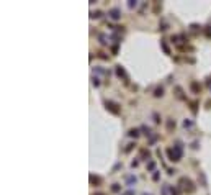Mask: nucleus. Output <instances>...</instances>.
<instances>
[{
  "mask_svg": "<svg viewBox=\"0 0 211 195\" xmlns=\"http://www.w3.org/2000/svg\"><path fill=\"white\" fill-rule=\"evenodd\" d=\"M183 126H185V128H190V126H191V121H190V120H185V121H183Z\"/></svg>",
  "mask_w": 211,
  "mask_h": 195,
  "instance_id": "obj_11",
  "label": "nucleus"
},
{
  "mask_svg": "<svg viewBox=\"0 0 211 195\" xmlns=\"http://www.w3.org/2000/svg\"><path fill=\"white\" fill-rule=\"evenodd\" d=\"M154 95H155V97H162V95H164V88H162V87H157L155 92H154Z\"/></svg>",
  "mask_w": 211,
  "mask_h": 195,
  "instance_id": "obj_10",
  "label": "nucleus"
},
{
  "mask_svg": "<svg viewBox=\"0 0 211 195\" xmlns=\"http://www.w3.org/2000/svg\"><path fill=\"white\" fill-rule=\"evenodd\" d=\"M92 16H93V18H98V16H102V12H93Z\"/></svg>",
  "mask_w": 211,
  "mask_h": 195,
  "instance_id": "obj_13",
  "label": "nucleus"
},
{
  "mask_svg": "<svg viewBox=\"0 0 211 195\" xmlns=\"http://www.w3.org/2000/svg\"><path fill=\"white\" fill-rule=\"evenodd\" d=\"M124 195H134V192H131V190H129V192H126Z\"/></svg>",
  "mask_w": 211,
  "mask_h": 195,
  "instance_id": "obj_20",
  "label": "nucleus"
},
{
  "mask_svg": "<svg viewBox=\"0 0 211 195\" xmlns=\"http://www.w3.org/2000/svg\"><path fill=\"white\" fill-rule=\"evenodd\" d=\"M172 195H178V190H173L172 189Z\"/></svg>",
  "mask_w": 211,
  "mask_h": 195,
  "instance_id": "obj_19",
  "label": "nucleus"
},
{
  "mask_svg": "<svg viewBox=\"0 0 211 195\" xmlns=\"http://www.w3.org/2000/svg\"><path fill=\"white\" fill-rule=\"evenodd\" d=\"M191 112L196 113V102H193V103H191Z\"/></svg>",
  "mask_w": 211,
  "mask_h": 195,
  "instance_id": "obj_16",
  "label": "nucleus"
},
{
  "mask_svg": "<svg viewBox=\"0 0 211 195\" xmlns=\"http://www.w3.org/2000/svg\"><path fill=\"white\" fill-rule=\"evenodd\" d=\"M147 169H149V171H152V169H154V161H151L149 164H147Z\"/></svg>",
  "mask_w": 211,
  "mask_h": 195,
  "instance_id": "obj_15",
  "label": "nucleus"
},
{
  "mask_svg": "<svg viewBox=\"0 0 211 195\" xmlns=\"http://www.w3.org/2000/svg\"><path fill=\"white\" fill-rule=\"evenodd\" d=\"M173 128H175V121H173L172 118H170V120H167V130H169V131H172Z\"/></svg>",
  "mask_w": 211,
  "mask_h": 195,
  "instance_id": "obj_8",
  "label": "nucleus"
},
{
  "mask_svg": "<svg viewBox=\"0 0 211 195\" xmlns=\"http://www.w3.org/2000/svg\"><path fill=\"white\" fill-rule=\"evenodd\" d=\"M105 105H106V108H108L111 113H115V115H118V113H120V108H118V105H116L115 102L106 100V102H105Z\"/></svg>",
  "mask_w": 211,
  "mask_h": 195,
  "instance_id": "obj_3",
  "label": "nucleus"
},
{
  "mask_svg": "<svg viewBox=\"0 0 211 195\" xmlns=\"http://www.w3.org/2000/svg\"><path fill=\"white\" fill-rule=\"evenodd\" d=\"M144 195H151V193H144Z\"/></svg>",
  "mask_w": 211,
  "mask_h": 195,
  "instance_id": "obj_22",
  "label": "nucleus"
},
{
  "mask_svg": "<svg viewBox=\"0 0 211 195\" xmlns=\"http://www.w3.org/2000/svg\"><path fill=\"white\" fill-rule=\"evenodd\" d=\"M90 184H95V185H100L102 184V179H100V177H97V175H90Z\"/></svg>",
  "mask_w": 211,
  "mask_h": 195,
  "instance_id": "obj_7",
  "label": "nucleus"
},
{
  "mask_svg": "<svg viewBox=\"0 0 211 195\" xmlns=\"http://www.w3.org/2000/svg\"><path fill=\"white\" fill-rule=\"evenodd\" d=\"M116 74H118L120 77H123L124 81H126V72H124V69L121 67V66H116Z\"/></svg>",
  "mask_w": 211,
  "mask_h": 195,
  "instance_id": "obj_5",
  "label": "nucleus"
},
{
  "mask_svg": "<svg viewBox=\"0 0 211 195\" xmlns=\"http://www.w3.org/2000/svg\"><path fill=\"white\" fill-rule=\"evenodd\" d=\"M167 156H169V159L172 162H177V161H180V157H182V148H180V144H177L175 148L172 149H167Z\"/></svg>",
  "mask_w": 211,
  "mask_h": 195,
  "instance_id": "obj_2",
  "label": "nucleus"
},
{
  "mask_svg": "<svg viewBox=\"0 0 211 195\" xmlns=\"http://www.w3.org/2000/svg\"><path fill=\"white\" fill-rule=\"evenodd\" d=\"M111 190H113V192H120V185H118V184H115L113 187H111Z\"/></svg>",
  "mask_w": 211,
  "mask_h": 195,
  "instance_id": "obj_14",
  "label": "nucleus"
},
{
  "mask_svg": "<svg viewBox=\"0 0 211 195\" xmlns=\"http://www.w3.org/2000/svg\"><path fill=\"white\" fill-rule=\"evenodd\" d=\"M190 88H191L193 92H195V94H200V90H201V85H200L198 82H191V84H190Z\"/></svg>",
  "mask_w": 211,
  "mask_h": 195,
  "instance_id": "obj_4",
  "label": "nucleus"
},
{
  "mask_svg": "<svg viewBox=\"0 0 211 195\" xmlns=\"http://www.w3.org/2000/svg\"><path fill=\"white\" fill-rule=\"evenodd\" d=\"M129 136H133V138H137L139 136V130H136V128H133V130H129V133H128Z\"/></svg>",
  "mask_w": 211,
  "mask_h": 195,
  "instance_id": "obj_9",
  "label": "nucleus"
},
{
  "mask_svg": "<svg viewBox=\"0 0 211 195\" xmlns=\"http://www.w3.org/2000/svg\"><path fill=\"white\" fill-rule=\"evenodd\" d=\"M95 195H103V193H95Z\"/></svg>",
  "mask_w": 211,
  "mask_h": 195,
  "instance_id": "obj_21",
  "label": "nucleus"
},
{
  "mask_svg": "<svg viewBox=\"0 0 211 195\" xmlns=\"http://www.w3.org/2000/svg\"><path fill=\"white\" fill-rule=\"evenodd\" d=\"M141 156H142V157H149V151H146V149H142V151H141Z\"/></svg>",
  "mask_w": 211,
  "mask_h": 195,
  "instance_id": "obj_12",
  "label": "nucleus"
},
{
  "mask_svg": "<svg viewBox=\"0 0 211 195\" xmlns=\"http://www.w3.org/2000/svg\"><path fill=\"white\" fill-rule=\"evenodd\" d=\"M178 185H180V189L183 190V192H187V193L195 192V185H193V182L188 179V177H182V179L178 180Z\"/></svg>",
  "mask_w": 211,
  "mask_h": 195,
  "instance_id": "obj_1",
  "label": "nucleus"
},
{
  "mask_svg": "<svg viewBox=\"0 0 211 195\" xmlns=\"http://www.w3.org/2000/svg\"><path fill=\"white\" fill-rule=\"evenodd\" d=\"M136 182V177H128V184H133Z\"/></svg>",
  "mask_w": 211,
  "mask_h": 195,
  "instance_id": "obj_17",
  "label": "nucleus"
},
{
  "mask_svg": "<svg viewBox=\"0 0 211 195\" xmlns=\"http://www.w3.org/2000/svg\"><path fill=\"white\" fill-rule=\"evenodd\" d=\"M133 146H134L133 143H131V144H128V148H126V153H128V151H131V149H133Z\"/></svg>",
  "mask_w": 211,
  "mask_h": 195,
  "instance_id": "obj_18",
  "label": "nucleus"
},
{
  "mask_svg": "<svg viewBox=\"0 0 211 195\" xmlns=\"http://www.w3.org/2000/svg\"><path fill=\"white\" fill-rule=\"evenodd\" d=\"M110 16H111V18H113V20H118L120 18V10H118V8H113V10H111L110 12Z\"/></svg>",
  "mask_w": 211,
  "mask_h": 195,
  "instance_id": "obj_6",
  "label": "nucleus"
}]
</instances>
